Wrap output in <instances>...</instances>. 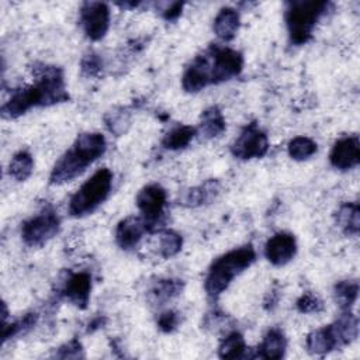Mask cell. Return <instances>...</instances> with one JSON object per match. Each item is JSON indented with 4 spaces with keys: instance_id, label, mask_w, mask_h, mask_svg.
Returning <instances> with one entry per match:
<instances>
[{
    "instance_id": "23",
    "label": "cell",
    "mask_w": 360,
    "mask_h": 360,
    "mask_svg": "<svg viewBox=\"0 0 360 360\" xmlns=\"http://www.w3.org/2000/svg\"><path fill=\"white\" fill-rule=\"evenodd\" d=\"M32 170H34V159L30 152L20 150L11 158L8 165V173L17 181L27 180L31 176Z\"/></svg>"
},
{
    "instance_id": "1",
    "label": "cell",
    "mask_w": 360,
    "mask_h": 360,
    "mask_svg": "<svg viewBox=\"0 0 360 360\" xmlns=\"http://www.w3.org/2000/svg\"><path fill=\"white\" fill-rule=\"evenodd\" d=\"M243 56L240 52L219 45H210L186 68L181 86L188 93H197L210 84L226 82L240 73Z\"/></svg>"
},
{
    "instance_id": "30",
    "label": "cell",
    "mask_w": 360,
    "mask_h": 360,
    "mask_svg": "<svg viewBox=\"0 0 360 360\" xmlns=\"http://www.w3.org/2000/svg\"><path fill=\"white\" fill-rule=\"evenodd\" d=\"M297 309L302 314H312V312H319L322 311L323 305L322 301L314 295L312 292H304L295 302Z\"/></svg>"
},
{
    "instance_id": "13",
    "label": "cell",
    "mask_w": 360,
    "mask_h": 360,
    "mask_svg": "<svg viewBox=\"0 0 360 360\" xmlns=\"http://www.w3.org/2000/svg\"><path fill=\"white\" fill-rule=\"evenodd\" d=\"M146 232V225L142 217H127L115 229V240L121 249H132Z\"/></svg>"
},
{
    "instance_id": "10",
    "label": "cell",
    "mask_w": 360,
    "mask_h": 360,
    "mask_svg": "<svg viewBox=\"0 0 360 360\" xmlns=\"http://www.w3.org/2000/svg\"><path fill=\"white\" fill-rule=\"evenodd\" d=\"M329 162L339 170H349L356 167L360 162V145L357 135L338 139L329 153Z\"/></svg>"
},
{
    "instance_id": "29",
    "label": "cell",
    "mask_w": 360,
    "mask_h": 360,
    "mask_svg": "<svg viewBox=\"0 0 360 360\" xmlns=\"http://www.w3.org/2000/svg\"><path fill=\"white\" fill-rule=\"evenodd\" d=\"M80 69H82V73L87 77L97 76L103 69V60L97 53L89 52L83 56L80 62Z\"/></svg>"
},
{
    "instance_id": "27",
    "label": "cell",
    "mask_w": 360,
    "mask_h": 360,
    "mask_svg": "<svg viewBox=\"0 0 360 360\" xmlns=\"http://www.w3.org/2000/svg\"><path fill=\"white\" fill-rule=\"evenodd\" d=\"M287 150L294 160H305L316 152V143L308 136H295L288 142Z\"/></svg>"
},
{
    "instance_id": "21",
    "label": "cell",
    "mask_w": 360,
    "mask_h": 360,
    "mask_svg": "<svg viewBox=\"0 0 360 360\" xmlns=\"http://www.w3.org/2000/svg\"><path fill=\"white\" fill-rule=\"evenodd\" d=\"M194 135H195V128L190 125H177L163 136L162 145L170 150L183 149L193 141Z\"/></svg>"
},
{
    "instance_id": "17",
    "label": "cell",
    "mask_w": 360,
    "mask_h": 360,
    "mask_svg": "<svg viewBox=\"0 0 360 360\" xmlns=\"http://www.w3.org/2000/svg\"><path fill=\"white\" fill-rule=\"evenodd\" d=\"M330 329L336 338L338 346L340 347L352 343L357 338L359 322L352 312L345 311L333 323H330Z\"/></svg>"
},
{
    "instance_id": "11",
    "label": "cell",
    "mask_w": 360,
    "mask_h": 360,
    "mask_svg": "<svg viewBox=\"0 0 360 360\" xmlns=\"http://www.w3.org/2000/svg\"><path fill=\"white\" fill-rule=\"evenodd\" d=\"M297 252V242L292 233L277 232L264 245V256L274 266H284Z\"/></svg>"
},
{
    "instance_id": "25",
    "label": "cell",
    "mask_w": 360,
    "mask_h": 360,
    "mask_svg": "<svg viewBox=\"0 0 360 360\" xmlns=\"http://www.w3.org/2000/svg\"><path fill=\"white\" fill-rule=\"evenodd\" d=\"M357 292L359 284L356 280H342L333 288L335 300L343 311H349L350 307L356 302Z\"/></svg>"
},
{
    "instance_id": "19",
    "label": "cell",
    "mask_w": 360,
    "mask_h": 360,
    "mask_svg": "<svg viewBox=\"0 0 360 360\" xmlns=\"http://www.w3.org/2000/svg\"><path fill=\"white\" fill-rule=\"evenodd\" d=\"M226 128L225 118L222 115V111L217 107H208L202 111L200 118V132L205 138H215L219 136Z\"/></svg>"
},
{
    "instance_id": "6",
    "label": "cell",
    "mask_w": 360,
    "mask_h": 360,
    "mask_svg": "<svg viewBox=\"0 0 360 360\" xmlns=\"http://www.w3.org/2000/svg\"><path fill=\"white\" fill-rule=\"evenodd\" d=\"M59 226L58 212L51 207H45L41 212L22 222L21 238L28 246H42L58 233Z\"/></svg>"
},
{
    "instance_id": "14",
    "label": "cell",
    "mask_w": 360,
    "mask_h": 360,
    "mask_svg": "<svg viewBox=\"0 0 360 360\" xmlns=\"http://www.w3.org/2000/svg\"><path fill=\"white\" fill-rule=\"evenodd\" d=\"M287 349V339L281 329L271 328L264 335L262 343L257 347V357L278 360L284 357Z\"/></svg>"
},
{
    "instance_id": "34",
    "label": "cell",
    "mask_w": 360,
    "mask_h": 360,
    "mask_svg": "<svg viewBox=\"0 0 360 360\" xmlns=\"http://www.w3.org/2000/svg\"><path fill=\"white\" fill-rule=\"evenodd\" d=\"M181 8H183V3H170V4H166L165 8H162V15L165 20L167 21H172V20H176L180 14H181Z\"/></svg>"
},
{
    "instance_id": "8",
    "label": "cell",
    "mask_w": 360,
    "mask_h": 360,
    "mask_svg": "<svg viewBox=\"0 0 360 360\" xmlns=\"http://www.w3.org/2000/svg\"><path fill=\"white\" fill-rule=\"evenodd\" d=\"M136 205L142 214L146 231H153L163 215L166 205L165 188L156 183L145 186L136 195Z\"/></svg>"
},
{
    "instance_id": "18",
    "label": "cell",
    "mask_w": 360,
    "mask_h": 360,
    "mask_svg": "<svg viewBox=\"0 0 360 360\" xmlns=\"http://www.w3.org/2000/svg\"><path fill=\"white\" fill-rule=\"evenodd\" d=\"M339 347L336 338L330 329V325L315 329L307 336V349L312 354H325Z\"/></svg>"
},
{
    "instance_id": "16",
    "label": "cell",
    "mask_w": 360,
    "mask_h": 360,
    "mask_svg": "<svg viewBox=\"0 0 360 360\" xmlns=\"http://www.w3.org/2000/svg\"><path fill=\"white\" fill-rule=\"evenodd\" d=\"M218 191H219L218 180L210 179L207 181H204L201 186L187 190L181 195L180 204L184 207H198V205H202V204L208 202L210 200H212L218 194Z\"/></svg>"
},
{
    "instance_id": "32",
    "label": "cell",
    "mask_w": 360,
    "mask_h": 360,
    "mask_svg": "<svg viewBox=\"0 0 360 360\" xmlns=\"http://www.w3.org/2000/svg\"><path fill=\"white\" fill-rule=\"evenodd\" d=\"M179 325V315L174 311H165L158 318V326L163 332H172Z\"/></svg>"
},
{
    "instance_id": "31",
    "label": "cell",
    "mask_w": 360,
    "mask_h": 360,
    "mask_svg": "<svg viewBox=\"0 0 360 360\" xmlns=\"http://www.w3.org/2000/svg\"><path fill=\"white\" fill-rule=\"evenodd\" d=\"M82 352H83V349H82L80 342L73 339V340L65 343L63 346H60L58 349V353H55V356L60 357V359H77V357L83 356Z\"/></svg>"
},
{
    "instance_id": "4",
    "label": "cell",
    "mask_w": 360,
    "mask_h": 360,
    "mask_svg": "<svg viewBox=\"0 0 360 360\" xmlns=\"http://www.w3.org/2000/svg\"><path fill=\"white\" fill-rule=\"evenodd\" d=\"M329 7L330 3L321 0H295L287 3L285 22L291 42L295 45L308 42L315 24Z\"/></svg>"
},
{
    "instance_id": "7",
    "label": "cell",
    "mask_w": 360,
    "mask_h": 360,
    "mask_svg": "<svg viewBox=\"0 0 360 360\" xmlns=\"http://www.w3.org/2000/svg\"><path fill=\"white\" fill-rule=\"evenodd\" d=\"M269 149V139L264 131H262L256 122L248 124L233 141L231 152L235 158L248 160L253 158H262Z\"/></svg>"
},
{
    "instance_id": "33",
    "label": "cell",
    "mask_w": 360,
    "mask_h": 360,
    "mask_svg": "<svg viewBox=\"0 0 360 360\" xmlns=\"http://www.w3.org/2000/svg\"><path fill=\"white\" fill-rule=\"evenodd\" d=\"M204 325H205V328H212V329L224 328V325H226V315L222 312H217V311L210 312L205 316Z\"/></svg>"
},
{
    "instance_id": "15",
    "label": "cell",
    "mask_w": 360,
    "mask_h": 360,
    "mask_svg": "<svg viewBox=\"0 0 360 360\" xmlns=\"http://www.w3.org/2000/svg\"><path fill=\"white\" fill-rule=\"evenodd\" d=\"M239 13L232 7H222L214 18V32L224 41H231L239 28Z\"/></svg>"
},
{
    "instance_id": "22",
    "label": "cell",
    "mask_w": 360,
    "mask_h": 360,
    "mask_svg": "<svg viewBox=\"0 0 360 360\" xmlns=\"http://www.w3.org/2000/svg\"><path fill=\"white\" fill-rule=\"evenodd\" d=\"M248 347L245 343L243 336L233 330L229 332L219 343L218 347V354L222 359H239V357H245Z\"/></svg>"
},
{
    "instance_id": "24",
    "label": "cell",
    "mask_w": 360,
    "mask_h": 360,
    "mask_svg": "<svg viewBox=\"0 0 360 360\" xmlns=\"http://www.w3.org/2000/svg\"><path fill=\"white\" fill-rule=\"evenodd\" d=\"M183 290V281L177 278H163L153 284L150 288V295L155 302H166L177 297Z\"/></svg>"
},
{
    "instance_id": "3",
    "label": "cell",
    "mask_w": 360,
    "mask_h": 360,
    "mask_svg": "<svg viewBox=\"0 0 360 360\" xmlns=\"http://www.w3.org/2000/svg\"><path fill=\"white\" fill-rule=\"evenodd\" d=\"M256 259L252 245H245L232 249L222 256L217 257L207 273L204 288L211 300H217L224 290L228 288L231 281L248 269Z\"/></svg>"
},
{
    "instance_id": "20",
    "label": "cell",
    "mask_w": 360,
    "mask_h": 360,
    "mask_svg": "<svg viewBox=\"0 0 360 360\" xmlns=\"http://www.w3.org/2000/svg\"><path fill=\"white\" fill-rule=\"evenodd\" d=\"M336 224L347 235H357L360 229V208L357 202H345L336 212Z\"/></svg>"
},
{
    "instance_id": "9",
    "label": "cell",
    "mask_w": 360,
    "mask_h": 360,
    "mask_svg": "<svg viewBox=\"0 0 360 360\" xmlns=\"http://www.w3.org/2000/svg\"><path fill=\"white\" fill-rule=\"evenodd\" d=\"M80 24L91 41L101 39L110 27V8L101 1H86L80 7Z\"/></svg>"
},
{
    "instance_id": "5",
    "label": "cell",
    "mask_w": 360,
    "mask_h": 360,
    "mask_svg": "<svg viewBox=\"0 0 360 360\" xmlns=\"http://www.w3.org/2000/svg\"><path fill=\"white\" fill-rule=\"evenodd\" d=\"M112 186V173L110 169H98L87 179L79 190L70 197L69 214L72 217H83L93 212L110 194Z\"/></svg>"
},
{
    "instance_id": "28",
    "label": "cell",
    "mask_w": 360,
    "mask_h": 360,
    "mask_svg": "<svg viewBox=\"0 0 360 360\" xmlns=\"http://www.w3.org/2000/svg\"><path fill=\"white\" fill-rule=\"evenodd\" d=\"M37 318V314H27L11 323H3V342L31 329L35 325Z\"/></svg>"
},
{
    "instance_id": "26",
    "label": "cell",
    "mask_w": 360,
    "mask_h": 360,
    "mask_svg": "<svg viewBox=\"0 0 360 360\" xmlns=\"http://www.w3.org/2000/svg\"><path fill=\"white\" fill-rule=\"evenodd\" d=\"M183 246V238L180 233L172 229H165L159 235V253L162 257L169 259L180 252Z\"/></svg>"
},
{
    "instance_id": "2",
    "label": "cell",
    "mask_w": 360,
    "mask_h": 360,
    "mask_svg": "<svg viewBox=\"0 0 360 360\" xmlns=\"http://www.w3.org/2000/svg\"><path fill=\"white\" fill-rule=\"evenodd\" d=\"M107 148L105 138L98 132L80 134L73 146L66 150L55 163L51 174V184H63L82 174L89 165L98 159Z\"/></svg>"
},
{
    "instance_id": "12",
    "label": "cell",
    "mask_w": 360,
    "mask_h": 360,
    "mask_svg": "<svg viewBox=\"0 0 360 360\" xmlns=\"http://www.w3.org/2000/svg\"><path fill=\"white\" fill-rule=\"evenodd\" d=\"M91 277L86 271L70 273L63 284L62 294L77 308H86L90 298Z\"/></svg>"
}]
</instances>
